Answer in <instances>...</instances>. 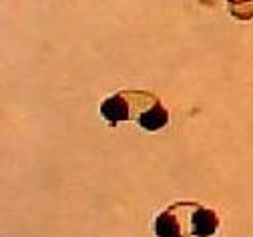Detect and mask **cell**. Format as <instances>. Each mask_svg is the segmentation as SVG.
Returning <instances> with one entry per match:
<instances>
[{
    "label": "cell",
    "mask_w": 253,
    "mask_h": 237,
    "mask_svg": "<svg viewBox=\"0 0 253 237\" xmlns=\"http://www.w3.org/2000/svg\"><path fill=\"white\" fill-rule=\"evenodd\" d=\"M101 117L111 127L133 121L143 131L149 133L161 131L169 123V111L161 103V98L155 93L137 91V89L119 91L107 96L101 103Z\"/></svg>",
    "instance_id": "obj_1"
},
{
    "label": "cell",
    "mask_w": 253,
    "mask_h": 237,
    "mask_svg": "<svg viewBox=\"0 0 253 237\" xmlns=\"http://www.w3.org/2000/svg\"><path fill=\"white\" fill-rule=\"evenodd\" d=\"M217 229V213L195 201H177L155 219L157 237H213Z\"/></svg>",
    "instance_id": "obj_2"
},
{
    "label": "cell",
    "mask_w": 253,
    "mask_h": 237,
    "mask_svg": "<svg viewBox=\"0 0 253 237\" xmlns=\"http://www.w3.org/2000/svg\"><path fill=\"white\" fill-rule=\"evenodd\" d=\"M227 8H229L231 16L237 20L253 18V0H227Z\"/></svg>",
    "instance_id": "obj_3"
}]
</instances>
